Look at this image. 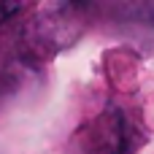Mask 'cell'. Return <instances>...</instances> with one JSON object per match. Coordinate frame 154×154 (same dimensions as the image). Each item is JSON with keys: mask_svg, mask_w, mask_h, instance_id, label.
<instances>
[{"mask_svg": "<svg viewBox=\"0 0 154 154\" xmlns=\"http://www.w3.org/2000/svg\"><path fill=\"white\" fill-rule=\"evenodd\" d=\"M95 154H125V119L119 111L100 116L95 130Z\"/></svg>", "mask_w": 154, "mask_h": 154, "instance_id": "6da1fadb", "label": "cell"}, {"mask_svg": "<svg viewBox=\"0 0 154 154\" xmlns=\"http://www.w3.org/2000/svg\"><path fill=\"white\" fill-rule=\"evenodd\" d=\"M16 11H19V5H11V3H0V22H3L5 16L16 14Z\"/></svg>", "mask_w": 154, "mask_h": 154, "instance_id": "7a4b0ae2", "label": "cell"}]
</instances>
